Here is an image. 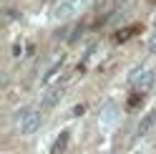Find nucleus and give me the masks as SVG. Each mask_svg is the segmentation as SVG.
Listing matches in <instances>:
<instances>
[{"label":"nucleus","instance_id":"nucleus-1","mask_svg":"<svg viewBox=\"0 0 156 154\" xmlns=\"http://www.w3.org/2000/svg\"><path fill=\"white\" fill-rule=\"evenodd\" d=\"M41 124H43L41 111H28L25 116H23V121H20V124H15V127H18V131H20L23 137H28V134H33V131L41 129Z\"/></svg>","mask_w":156,"mask_h":154},{"label":"nucleus","instance_id":"nucleus-2","mask_svg":"<svg viewBox=\"0 0 156 154\" xmlns=\"http://www.w3.org/2000/svg\"><path fill=\"white\" fill-rule=\"evenodd\" d=\"M98 124L103 129H113L116 124H119V106L111 101V104H106V106L101 109V114H98Z\"/></svg>","mask_w":156,"mask_h":154},{"label":"nucleus","instance_id":"nucleus-3","mask_svg":"<svg viewBox=\"0 0 156 154\" xmlns=\"http://www.w3.org/2000/svg\"><path fill=\"white\" fill-rule=\"evenodd\" d=\"M76 10H78V0H63V3H58L53 8V18L55 20H66V18H71Z\"/></svg>","mask_w":156,"mask_h":154},{"label":"nucleus","instance_id":"nucleus-4","mask_svg":"<svg viewBox=\"0 0 156 154\" xmlns=\"http://www.w3.org/2000/svg\"><path fill=\"white\" fill-rule=\"evenodd\" d=\"M61 68H63V56H55V58L51 61V66L45 68V73L41 76V83H43V86H51V83L55 81V76L61 73Z\"/></svg>","mask_w":156,"mask_h":154},{"label":"nucleus","instance_id":"nucleus-5","mask_svg":"<svg viewBox=\"0 0 156 154\" xmlns=\"http://www.w3.org/2000/svg\"><path fill=\"white\" fill-rule=\"evenodd\" d=\"M61 99H63V86H53V89H48V91L43 94L41 104H43V109H55Z\"/></svg>","mask_w":156,"mask_h":154},{"label":"nucleus","instance_id":"nucleus-6","mask_svg":"<svg viewBox=\"0 0 156 154\" xmlns=\"http://www.w3.org/2000/svg\"><path fill=\"white\" fill-rule=\"evenodd\" d=\"M154 81H156V73H154V71H141V76L133 81V86H136V89H139L141 94H146V91L151 89V86H156Z\"/></svg>","mask_w":156,"mask_h":154},{"label":"nucleus","instance_id":"nucleus-7","mask_svg":"<svg viewBox=\"0 0 156 154\" xmlns=\"http://www.w3.org/2000/svg\"><path fill=\"white\" fill-rule=\"evenodd\" d=\"M154 121H156V109L146 111V116L139 121V127H136V137H144V134H146V131H149V129L154 127Z\"/></svg>","mask_w":156,"mask_h":154},{"label":"nucleus","instance_id":"nucleus-8","mask_svg":"<svg viewBox=\"0 0 156 154\" xmlns=\"http://www.w3.org/2000/svg\"><path fill=\"white\" fill-rule=\"evenodd\" d=\"M66 141H68V129H63L61 134H58V139H55V147H53V154L63 152V149H66Z\"/></svg>","mask_w":156,"mask_h":154},{"label":"nucleus","instance_id":"nucleus-9","mask_svg":"<svg viewBox=\"0 0 156 154\" xmlns=\"http://www.w3.org/2000/svg\"><path fill=\"white\" fill-rule=\"evenodd\" d=\"M149 51H151V53H156V33L149 38Z\"/></svg>","mask_w":156,"mask_h":154},{"label":"nucleus","instance_id":"nucleus-10","mask_svg":"<svg viewBox=\"0 0 156 154\" xmlns=\"http://www.w3.org/2000/svg\"><path fill=\"white\" fill-rule=\"evenodd\" d=\"M20 53H23V48H20V46H13V56H15V58H18Z\"/></svg>","mask_w":156,"mask_h":154}]
</instances>
